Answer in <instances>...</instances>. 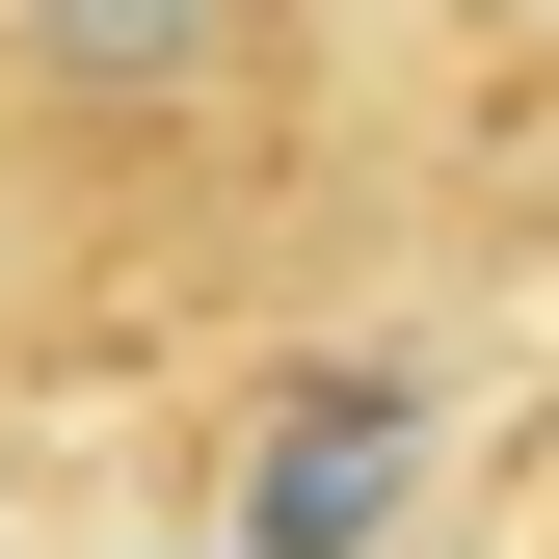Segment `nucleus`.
I'll return each instance as SVG.
<instances>
[{"label":"nucleus","mask_w":559,"mask_h":559,"mask_svg":"<svg viewBox=\"0 0 559 559\" xmlns=\"http://www.w3.org/2000/svg\"><path fill=\"white\" fill-rule=\"evenodd\" d=\"M373 507H400V373H320L266 427V479H240V559H346Z\"/></svg>","instance_id":"obj_1"},{"label":"nucleus","mask_w":559,"mask_h":559,"mask_svg":"<svg viewBox=\"0 0 559 559\" xmlns=\"http://www.w3.org/2000/svg\"><path fill=\"white\" fill-rule=\"evenodd\" d=\"M533 27H559V0H533Z\"/></svg>","instance_id":"obj_3"},{"label":"nucleus","mask_w":559,"mask_h":559,"mask_svg":"<svg viewBox=\"0 0 559 559\" xmlns=\"http://www.w3.org/2000/svg\"><path fill=\"white\" fill-rule=\"evenodd\" d=\"M27 53H53L81 107H160V81H214V53H240V0H27Z\"/></svg>","instance_id":"obj_2"}]
</instances>
